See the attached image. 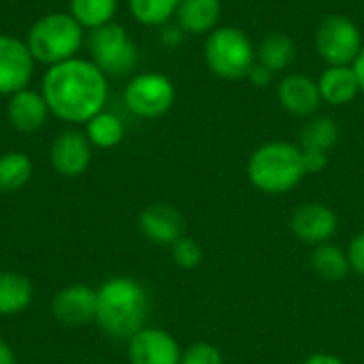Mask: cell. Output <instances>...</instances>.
<instances>
[{"label":"cell","mask_w":364,"mask_h":364,"mask_svg":"<svg viewBox=\"0 0 364 364\" xmlns=\"http://www.w3.org/2000/svg\"><path fill=\"white\" fill-rule=\"evenodd\" d=\"M41 94L55 119L85 126L107 107L109 77L90 58L77 55L45 70Z\"/></svg>","instance_id":"obj_1"},{"label":"cell","mask_w":364,"mask_h":364,"mask_svg":"<svg viewBox=\"0 0 364 364\" xmlns=\"http://www.w3.org/2000/svg\"><path fill=\"white\" fill-rule=\"evenodd\" d=\"M96 322L113 339H132L149 318V294L132 277H111L98 290Z\"/></svg>","instance_id":"obj_2"},{"label":"cell","mask_w":364,"mask_h":364,"mask_svg":"<svg viewBox=\"0 0 364 364\" xmlns=\"http://www.w3.org/2000/svg\"><path fill=\"white\" fill-rule=\"evenodd\" d=\"M305 175L303 151L290 141H269L247 160V177L252 186L264 194H286L294 190Z\"/></svg>","instance_id":"obj_3"},{"label":"cell","mask_w":364,"mask_h":364,"mask_svg":"<svg viewBox=\"0 0 364 364\" xmlns=\"http://www.w3.org/2000/svg\"><path fill=\"white\" fill-rule=\"evenodd\" d=\"M83 26L64 11H53L41 15L26 34V45L36 64L55 66L60 62L73 60L85 47Z\"/></svg>","instance_id":"obj_4"},{"label":"cell","mask_w":364,"mask_h":364,"mask_svg":"<svg viewBox=\"0 0 364 364\" xmlns=\"http://www.w3.org/2000/svg\"><path fill=\"white\" fill-rule=\"evenodd\" d=\"M205 62L220 79L239 81L245 79L256 64V47L237 26L215 28L205 41Z\"/></svg>","instance_id":"obj_5"},{"label":"cell","mask_w":364,"mask_h":364,"mask_svg":"<svg viewBox=\"0 0 364 364\" xmlns=\"http://www.w3.org/2000/svg\"><path fill=\"white\" fill-rule=\"evenodd\" d=\"M85 49L90 60L107 75L122 77L134 70L139 62L136 43L130 38L122 23H107L102 28L90 30L85 36Z\"/></svg>","instance_id":"obj_6"},{"label":"cell","mask_w":364,"mask_h":364,"mask_svg":"<svg viewBox=\"0 0 364 364\" xmlns=\"http://www.w3.org/2000/svg\"><path fill=\"white\" fill-rule=\"evenodd\" d=\"M363 47L360 28L346 15H326L316 30V49L328 66H352Z\"/></svg>","instance_id":"obj_7"},{"label":"cell","mask_w":364,"mask_h":364,"mask_svg":"<svg viewBox=\"0 0 364 364\" xmlns=\"http://www.w3.org/2000/svg\"><path fill=\"white\" fill-rule=\"evenodd\" d=\"M128 111L141 119H158L175 105V85L162 73H139L124 87Z\"/></svg>","instance_id":"obj_8"},{"label":"cell","mask_w":364,"mask_h":364,"mask_svg":"<svg viewBox=\"0 0 364 364\" xmlns=\"http://www.w3.org/2000/svg\"><path fill=\"white\" fill-rule=\"evenodd\" d=\"M34 58L23 38L0 32V96H13L30 87L34 77Z\"/></svg>","instance_id":"obj_9"},{"label":"cell","mask_w":364,"mask_h":364,"mask_svg":"<svg viewBox=\"0 0 364 364\" xmlns=\"http://www.w3.org/2000/svg\"><path fill=\"white\" fill-rule=\"evenodd\" d=\"M51 166L62 177H77L87 171L92 162V143L87 141L83 130L68 128L62 130L49 149Z\"/></svg>","instance_id":"obj_10"},{"label":"cell","mask_w":364,"mask_h":364,"mask_svg":"<svg viewBox=\"0 0 364 364\" xmlns=\"http://www.w3.org/2000/svg\"><path fill=\"white\" fill-rule=\"evenodd\" d=\"M339 141V126L331 117H311L303 132L299 147L303 151L305 168L309 173H322L328 166V151Z\"/></svg>","instance_id":"obj_11"},{"label":"cell","mask_w":364,"mask_h":364,"mask_svg":"<svg viewBox=\"0 0 364 364\" xmlns=\"http://www.w3.org/2000/svg\"><path fill=\"white\" fill-rule=\"evenodd\" d=\"M339 228L337 213L322 203H305L290 218L292 235L307 245L328 243Z\"/></svg>","instance_id":"obj_12"},{"label":"cell","mask_w":364,"mask_h":364,"mask_svg":"<svg viewBox=\"0 0 364 364\" xmlns=\"http://www.w3.org/2000/svg\"><path fill=\"white\" fill-rule=\"evenodd\" d=\"M128 360L130 364H179L181 348L166 331L145 326L128 339Z\"/></svg>","instance_id":"obj_13"},{"label":"cell","mask_w":364,"mask_h":364,"mask_svg":"<svg viewBox=\"0 0 364 364\" xmlns=\"http://www.w3.org/2000/svg\"><path fill=\"white\" fill-rule=\"evenodd\" d=\"M49 115L51 113H49V107H47L41 90L26 87V90L15 92L13 96H9L6 119L21 134L38 132L47 124Z\"/></svg>","instance_id":"obj_14"},{"label":"cell","mask_w":364,"mask_h":364,"mask_svg":"<svg viewBox=\"0 0 364 364\" xmlns=\"http://www.w3.org/2000/svg\"><path fill=\"white\" fill-rule=\"evenodd\" d=\"M98 294L90 286H68L51 303L53 318L66 326H81L96 320Z\"/></svg>","instance_id":"obj_15"},{"label":"cell","mask_w":364,"mask_h":364,"mask_svg":"<svg viewBox=\"0 0 364 364\" xmlns=\"http://www.w3.org/2000/svg\"><path fill=\"white\" fill-rule=\"evenodd\" d=\"M277 98L279 105L294 117H311L322 105L318 81L301 73L288 75L279 81Z\"/></svg>","instance_id":"obj_16"},{"label":"cell","mask_w":364,"mask_h":364,"mask_svg":"<svg viewBox=\"0 0 364 364\" xmlns=\"http://www.w3.org/2000/svg\"><path fill=\"white\" fill-rule=\"evenodd\" d=\"M139 228L149 241L158 245H173L183 237L186 222L173 205L156 203L139 213Z\"/></svg>","instance_id":"obj_17"},{"label":"cell","mask_w":364,"mask_h":364,"mask_svg":"<svg viewBox=\"0 0 364 364\" xmlns=\"http://www.w3.org/2000/svg\"><path fill=\"white\" fill-rule=\"evenodd\" d=\"M222 15L220 0H181L175 13V23L186 34H211Z\"/></svg>","instance_id":"obj_18"},{"label":"cell","mask_w":364,"mask_h":364,"mask_svg":"<svg viewBox=\"0 0 364 364\" xmlns=\"http://www.w3.org/2000/svg\"><path fill=\"white\" fill-rule=\"evenodd\" d=\"M322 102L343 107L360 94V83L354 66H328L318 79Z\"/></svg>","instance_id":"obj_19"},{"label":"cell","mask_w":364,"mask_h":364,"mask_svg":"<svg viewBox=\"0 0 364 364\" xmlns=\"http://www.w3.org/2000/svg\"><path fill=\"white\" fill-rule=\"evenodd\" d=\"M309 260H311L314 273L320 279H324V282L337 284V282L346 279L348 273L352 271L350 260H348V252H343L341 247L333 245L331 241L322 243V245H316Z\"/></svg>","instance_id":"obj_20"},{"label":"cell","mask_w":364,"mask_h":364,"mask_svg":"<svg viewBox=\"0 0 364 364\" xmlns=\"http://www.w3.org/2000/svg\"><path fill=\"white\" fill-rule=\"evenodd\" d=\"M32 303V284L28 277L13 273V271H0V316H15L28 309Z\"/></svg>","instance_id":"obj_21"},{"label":"cell","mask_w":364,"mask_h":364,"mask_svg":"<svg viewBox=\"0 0 364 364\" xmlns=\"http://www.w3.org/2000/svg\"><path fill=\"white\" fill-rule=\"evenodd\" d=\"M296 58V45L294 41L284 32L269 34L258 47H256V60L267 66L273 73L286 70Z\"/></svg>","instance_id":"obj_22"},{"label":"cell","mask_w":364,"mask_h":364,"mask_svg":"<svg viewBox=\"0 0 364 364\" xmlns=\"http://www.w3.org/2000/svg\"><path fill=\"white\" fill-rule=\"evenodd\" d=\"M85 136L92 143V147L98 149H111L117 147L124 136H126V126L122 122V117H117L111 111H100L98 115H94L87 124H85Z\"/></svg>","instance_id":"obj_23"},{"label":"cell","mask_w":364,"mask_h":364,"mask_svg":"<svg viewBox=\"0 0 364 364\" xmlns=\"http://www.w3.org/2000/svg\"><path fill=\"white\" fill-rule=\"evenodd\" d=\"M119 0H70L68 13L83 26L85 32L115 21Z\"/></svg>","instance_id":"obj_24"},{"label":"cell","mask_w":364,"mask_h":364,"mask_svg":"<svg viewBox=\"0 0 364 364\" xmlns=\"http://www.w3.org/2000/svg\"><path fill=\"white\" fill-rule=\"evenodd\" d=\"M32 177V160L23 151H6L0 156V192H17Z\"/></svg>","instance_id":"obj_25"},{"label":"cell","mask_w":364,"mask_h":364,"mask_svg":"<svg viewBox=\"0 0 364 364\" xmlns=\"http://www.w3.org/2000/svg\"><path fill=\"white\" fill-rule=\"evenodd\" d=\"M181 0H128L130 15L149 28H162L171 23Z\"/></svg>","instance_id":"obj_26"},{"label":"cell","mask_w":364,"mask_h":364,"mask_svg":"<svg viewBox=\"0 0 364 364\" xmlns=\"http://www.w3.org/2000/svg\"><path fill=\"white\" fill-rule=\"evenodd\" d=\"M171 256H173V262L179 267V269H196L200 262H203V250L200 245L190 239V237H181L179 241H175L171 245Z\"/></svg>","instance_id":"obj_27"},{"label":"cell","mask_w":364,"mask_h":364,"mask_svg":"<svg viewBox=\"0 0 364 364\" xmlns=\"http://www.w3.org/2000/svg\"><path fill=\"white\" fill-rule=\"evenodd\" d=\"M179 364H224L222 352L209 343V341H196L181 352V363Z\"/></svg>","instance_id":"obj_28"},{"label":"cell","mask_w":364,"mask_h":364,"mask_svg":"<svg viewBox=\"0 0 364 364\" xmlns=\"http://www.w3.org/2000/svg\"><path fill=\"white\" fill-rule=\"evenodd\" d=\"M348 260H350L352 271H356L358 275L364 277V230L352 239V243L348 247Z\"/></svg>","instance_id":"obj_29"},{"label":"cell","mask_w":364,"mask_h":364,"mask_svg":"<svg viewBox=\"0 0 364 364\" xmlns=\"http://www.w3.org/2000/svg\"><path fill=\"white\" fill-rule=\"evenodd\" d=\"M183 36H186V32H183L177 23H166V26H162V32H160L162 45H166V47L173 49V47L181 45Z\"/></svg>","instance_id":"obj_30"},{"label":"cell","mask_w":364,"mask_h":364,"mask_svg":"<svg viewBox=\"0 0 364 364\" xmlns=\"http://www.w3.org/2000/svg\"><path fill=\"white\" fill-rule=\"evenodd\" d=\"M273 70H269L267 66H262L258 60H256V64L252 66V70H250V75H247V79L254 83V85H258V87H264V85H269L271 81H273Z\"/></svg>","instance_id":"obj_31"},{"label":"cell","mask_w":364,"mask_h":364,"mask_svg":"<svg viewBox=\"0 0 364 364\" xmlns=\"http://www.w3.org/2000/svg\"><path fill=\"white\" fill-rule=\"evenodd\" d=\"M301 364H346L339 356L335 354H326V352H320V354H311L309 358H305Z\"/></svg>","instance_id":"obj_32"},{"label":"cell","mask_w":364,"mask_h":364,"mask_svg":"<svg viewBox=\"0 0 364 364\" xmlns=\"http://www.w3.org/2000/svg\"><path fill=\"white\" fill-rule=\"evenodd\" d=\"M0 364H15V354L6 341L0 339Z\"/></svg>","instance_id":"obj_33"},{"label":"cell","mask_w":364,"mask_h":364,"mask_svg":"<svg viewBox=\"0 0 364 364\" xmlns=\"http://www.w3.org/2000/svg\"><path fill=\"white\" fill-rule=\"evenodd\" d=\"M352 66H354L356 77H358V83H360V94H364V47H363V51L358 53V58H356V62H354Z\"/></svg>","instance_id":"obj_34"},{"label":"cell","mask_w":364,"mask_h":364,"mask_svg":"<svg viewBox=\"0 0 364 364\" xmlns=\"http://www.w3.org/2000/svg\"><path fill=\"white\" fill-rule=\"evenodd\" d=\"M0 2H2V0H0Z\"/></svg>","instance_id":"obj_35"}]
</instances>
